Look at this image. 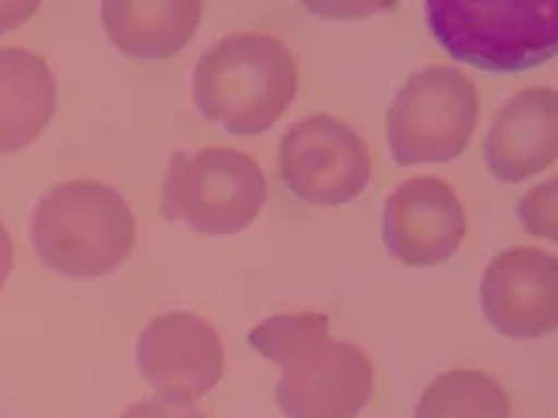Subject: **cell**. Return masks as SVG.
I'll return each instance as SVG.
<instances>
[{
    "mask_svg": "<svg viewBox=\"0 0 558 418\" xmlns=\"http://www.w3.org/2000/svg\"><path fill=\"white\" fill-rule=\"evenodd\" d=\"M248 346L282 368L277 405L288 418H355L372 399V362L330 335L322 312L271 316L248 332Z\"/></svg>",
    "mask_w": 558,
    "mask_h": 418,
    "instance_id": "cell-1",
    "label": "cell"
},
{
    "mask_svg": "<svg viewBox=\"0 0 558 418\" xmlns=\"http://www.w3.org/2000/svg\"><path fill=\"white\" fill-rule=\"evenodd\" d=\"M299 70L279 39L257 32L218 39L196 64L193 98L198 112L223 123L235 137H254L274 126L291 107Z\"/></svg>",
    "mask_w": 558,
    "mask_h": 418,
    "instance_id": "cell-2",
    "label": "cell"
},
{
    "mask_svg": "<svg viewBox=\"0 0 558 418\" xmlns=\"http://www.w3.org/2000/svg\"><path fill=\"white\" fill-rule=\"evenodd\" d=\"M32 241L51 271L70 279H98L132 254L137 221L114 187L82 179L59 184L37 204Z\"/></svg>",
    "mask_w": 558,
    "mask_h": 418,
    "instance_id": "cell-3",
    "label": "cell"
},
{
    "mask_svg": "<svg viewBox=\"0 0 558 418\" xmlns=\"http://www.w3.org/2000/svg\"><path fill=\"white\" fill-rule=\"evenodd\" d=\"M433 37L463 64L525 73L558 53L556 0H427Z\"/></svg>",
    "mask_w": 558,
    "mask_h": 418,
    "instance_id": "cell-4",
    "label": "cell"
},
{
    "mask_svg": "<svg viewBox=\"0 0 558 418\" xmlns=\"http://www.w3.org/2000/svg\"><path fill=\"white\" fill-rule=\"evenodd\" d=\"M268 198L257 159L235 148L173 151L162 187V218L204 235H238L252 226Z\"/></svg>",
    "mask_w": 558,
    "mask_h": 418,
    "instance_id": "cell-5",
    "label": "cell"
},
{
    "mask_svg": "<svg viewBox=\"0 0 558 418\" xmlns=\"http://www.w3.org/2000/svg\"><path fill=\"white\" fill-rule=\"evenodd\" d=\"M481 114V96L461 70H416L388 112V148L397 165L450 162L470 146Z\"/></svg>",
    "mask_w": 558,
    "mask_h": 418,
    "instance_id": "cell-6",
    "label": "cell"
},
{
    "mask_svg": "<svg viewBox=\"0 0 558 418\" xmlns=\"http://www.w3.org/2000/svg\"><path fill=\"white\" fill-rule=\"evenodd\" d=\"M279 176L302 201L338 207L366 190L372 157L355 128L332 114H311L282 137Z\"/></svg>",
    "mask_w": 558,
    "mask_h": 418,
    "instance_id": "cell-7",
    "label": "cell"
},
{
    "mask_svg": "<svg viewBox=\"0 0 558 418\" xmlns=\"http://www.w3.org/2000/svg\"><path fill=\"white\" fill-rule=\"evenodd\" d=\"M137 366L159 399L196 402L221 382L223 343L193 312H168L140 335Z\"/></svg>",
    "mask_w": 558,
    "mask_h": 418,
    "instance_id": "cell-8",
    "label": "cell"
},
{
    "mask_svg": "<svg viewBox=\"0 0 558 418\" xmlns=\"http://www.w3.org/2000/svg\"><path fill=\"white\" fill-rule=\"evenodd\" d=\"M481 305L500 335H550L558 323V260L542 248H508L486 266Z\"/></svg>",
    "mask_w": 558,
    "mask_h": 418,
    "instance_id": "cell-9",
    "label": "cell"
},
{
    "mask_svg": "<svg viewBox=\"0 0 558 418\" xmlns=\"http://www.w3.org/2000/svg\"><path fill=\"white\" fill-rule=\"evenodd\" d=\"M466 237V212L445 179L418 176L388 196L383 241L405 266H436L450 260Z\"/></svg>",
    "mask_w": 558,
    "mask_h": 418,
    "instance_id": "cell-10",
    "label": "cell"
},
{
    "mask_svg": "<svg viewBox=\"0 0 558 418\" xmlns=\"http://www.w3.org/2000/svg\"><path fill=\"white\" fill-rule=\"evenodd\" d=\"M558 96L550 87H527L508 98L483 139V159L500 182L517 184L556 162Z\"/></svg>",
    "mask_w": 558,
    "mask_h": 418,
    "instance_id": "cell-11",
    "label": "cell"
},
{
    "mask_svg": "<svg viewBox=\"0 0 558 418\" xmlns=\"http://www.w3.org/2000/svg\"><path fill=\"white\" fill-rule=\"evenodd\" d=\"M57 82L39 53L0 48V153L32 146L51 123Z\"/></svg>",
    "mask_w": 558,
    "mask_h": 418,
    "instance_id": "cell-12",
    "label": "cell"
},
{
    "mask_svg": "<svg viewBox=\"0 0 558 418\" xmlns=\"http://www.w3.org/2000/svg\"><path fill=\"white\" fill-rule=\"evenodd\" d=\"M107 37L121 53L134 59H171L196 37L202 3H126L109 0L101 7Z\"/></svg>",
    "mask_w": 558,
    "mask_h": 418,
    "instance_id": "cell-13",
    "label": "cell"
},
{
    "mask_svg": "<svg viewBox=\"0 0 558 418\" xmlns=\"http://www.w3.org/2000/svg\"><path fill=\"white\" fill-rule=\"evenodd\" d=\"M416 418H511V405L495 377L456 368L427 385Z\"/></svg>",
    "mask_w": 558,
    "mask_h": 418,
    "instance_id": "cell-14",
    "label": "cell"
},
{
    "mask_svg": "<svg viewBox=\"0 0 558 418\" xmlns=\"http://www.w3.org/2000/svg\"><path fill=\"white\" fill-rule=\"evenodd\" d=\"M121 418H209L207 413L198 410L193 402H137V405L129 407Z\"/></svg>",
    "mask_w": 558,
    "mask_h": 418,
    "instance_id": "cell-15",
    "label": "cell"
},
{
    "mask_svg": "<svg viewBox=\"0 0 558 418\" xmlns=\"http://www.w3.org/2000/svg\"><path fill=\"white\" fill-rule=\"evenodd\" d=\"M34 12H37V3H23V7H9V3H0V32L14 28L17 23H23V20Z\"/></svg>",
    "mask_w": 558,
    "mask_h": 418,
    "instance_id": "cell-16",
    "label": "cell"
},
{
    "mask_svg": "<svg viewBox=\"0 0 558 418\" xmlns=\"http://www.w3.org/2000/svg\"><path fill=\"white\" fill-rule=\"evenodd\" d=\"M14 266V246H12V237H9L7 226L0 221V287L7 285L9 273H12Z\"/></svg>",
    "mask_w": 558,
    "mask_h": 418,
    "instance_id": "cell-17",
    "label": "cell"
}]
</instances>
